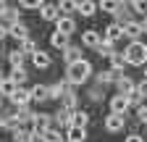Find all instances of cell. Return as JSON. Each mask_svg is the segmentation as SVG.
I'll return each instance as SVG.
<instances>
[{
    "label": "cell",
    "mask_w": 147,
    "mask_h": 142,
    "mask_svg": "<svg viewBox=\"0 0 147 142\" xmlns=\"http://www.w3.org/2000/svg\"><path fill=\"white\" fill-rule=\"evenodd\" d=\"M89 74H92V66H89V61L76 58V61H71V63H68L66 79H68V84H84V82L89 79Z\"/></svg>",
    "instance_id": "obj_1"
},
{
    "label": "cell",
    "mask_w": 147,
    "mask_h": 142,
    "mask_svg": "<svg viewBox=\"0 0 147 142\" xmlns=\"http://www.w3.org/2000/svg\"><path fill=\"white\" fill-rule=\"evenodd\" d=\"M123 58H126L129 66H142V63H147V45H142L139 40H131V45H129L126 53H123Z\"/></svg>",
    "instance_id": "obj_2"
},
{
    "label": "cell",
    "mask_w": 147,
    "mask_h": 142,
    "mask_svg": "<svg viewBox=\"0 0 147 142\" xmlns=\"http://www.w3.org/2000/svg\"><path fill=\"white\" fill-rule=\"evenodd\" d=\"M110 111L113 113H126L129 111V95H123V92L113 95L110 97Z\"/></svg>",
    "instance_id": "obj_3"
},
{
    "label": "cell",
    "mask_w": 147,
    "mask_h": 142,
    "mask_svg": "<svg viewBox=\"0 0 147 142\" xmlns=\"http://www.w3.org/2000/svg\"><path fill=\"white\" fill-rule=\"evenodd\" d=\"M123 124H126L123 113H113V111H110V116L105 118V129H108V132H121Z\"/></svg>",
    "instance_id": "obj_4"
},
{
    "label": "cell",
    "mask_w": 147,
    "mask_h": 142,
    "mask_svg": "<svg viewBox=\"0 0 147 142\" xmlns=\"http://www.w3.org/2000/svg\"><path fill=\"white\" fill-rule=\"evenodd\" d=\"M121 32H123V37H131V40H137L139 34H142V26H139V21L129 19V21H123V24H121Z\"/></svg>",
    "instance_id": "obj_5"
},
{
    "label": "cell",
    "mask_w": 147,
    "mask_h": 142,
    "mask_svg": "<svg viewBox=\"0 0 147 142\" xmlns=\"http://www.w3.org/2000/svg\"><path fill=\"white\" fill-rule=\"evenodd\" d=\"M55 21H58V32H63V34H74L76 32V21H74L71 16H66V13H61Z\"/></svg>",
    "instance_id": "obj_6"
},
{
    "label": "cell",
    "mask_w": 147,
    "mask_h": 142,
    "mask_svg": "<svg viewBox=\"0 0 147 142\" xmlns=\"http://www.w3.org/2000/svg\"><path fill=\"white\" fill-rule=\"evenodd\" d=\"M11 100H13V105H16V108H21V105H29V103H32V100H29V90H24L21 84H18L16 90H13Z\"/></svg>",
    "instance_id": "obj_7"
},
{
    "label": "cell",
    "mask_w": 147,
    "mask_h": 142,
    "mask_svg": "<svg viewBox=\"0 0 147 142\" xmlns=\"http://www.w3.org/2000/svg\"><path fill=\"white\" fill-rule=\"evenodd\" d=\"M8 37H16V40H24V37H29V29L21 24V21H11V26H8Z\"/></svg>",
    "instance_id": "obj_8"
},
{
    "label": "cell",
    "mask_w": 147,
    "mask_h": 142,
    "mask_svg": "<svg viewBox=\"0 0 147 142\" xmlns=\"http://www.w3.org/2000/svg\"><path fill=\"white\" fill-rule=\"evenodd\" d=\"M68 139H71V142H84V139H87V126L71 124V126H68Z\"/></svg>",
    "instance_id": "obj_9"
},
{
    "label": "cell",
    "mask_w": 147,
    "mask_h": 142,
    "mask_svg": "<svg viewBox=\"0 0 147 142\" xmlns=\"http://www.w3.org/2000/svg\"><path fill=\"white\" fill-rule=\"evenodd\" d=\"M116 82V87H118V92H123V95H131V90H134V82H131V76H126V74H121L118 79H113Z\"/></svg>",
    "instance_id": "obj_10"
},
{
    "label": "cell",
    "mask_w": 147,
    "mask_h": 142,
    "mask_svg": "<svg viewBox=\"0 0 147 142\" xmlns=\"http://www.w3.org/2000/svg\"><path fill=\"white\" fill-rule=\"evenodd\" d=\"M32 61H34L37 68H50V55H47V53H42V50H34V53H32Z\"/></svg>",
    "instance_id": "obj_11"
},
{
    "label": "cell",
    "mask_w": 147,
    "mask_h": 142,
    "mask_svg": "<svg viewBox=\"0 0 147 142\" xmlns=\"http://www.w3.org/2000/svg\"><path fill=\"white\" fill-rule=\"evenodd\" d=\"M29 100H40V103H45V100H47V87H45V84H34L32 90H29Z\"/></svg>",
    "instance_id": "obj_12"
},
{
    "label": "cell",
    "mask_w": 147,
    "mask_h": 142,
    "mask_svg": "<svg viewBox=\"0 0 147 142\" xmlns=\"http://www.w3.org/2000/svg\"><path fill=\"white\" fill-rule=\"evenodd\" d=\"M16 87H18V84H16V82H13L11 76H8V79L3 76V79H0V95H3V97H11Z\"/></svg>",
    "instance_id": "obj_13"
},
{
    "label": "cell",
    "mask_w": 147,
    "mask_h": 142,
    "mask_svg": "<svg viewBox=\"0 0 147 142\" xmlns=\"http://www.w3.org/2000/svg\"><path fill=\"white\" fill-rule=\"evenodd\" d=\"M97 53H100V55H105V58H108V55H113V53H116V42H113V40H108V37H105V40H100Z\"/></svg>",
    "instance_id": "obj_14"
},
{
    "label": "cell",
    "mask_w": 147,
    "mask_h": 142,
    "mask_svg": "<svg viewBox=\"0 0 147 142\" xmlns=\"http://www.w3.org/2000/svg\"><path fill=\"white\" fill-rule=\"evenodd\" d=\"M71 113H74V108H66L63 105V108L55 113V121H61V126H71Z\"/></svg>",
    "instance_id": "obj_15"
},
{
    "label": "cell",
    "mask_w": 147,
    "mask_h": 142,
    "mask_svg": "<svg viewBox=\"0 0 147 142\" xmlns=\"http://www.w3.org/2000/svg\"><path fill=\"white\" fill-rule=\"evenodd\" d=\"M50 45H53V47H61V50H63V47L68 45V34H63V32H58V29H55V34L50 37Z\"/></svg>",
    "instance_id": "obj_16"
},
{
    "label": "cell",
    "mask_w": 147,
    "mask_h": 142,
    "mask_svg": "<svg viewBox=\"0 0 147 142\" xmlns=\"http://www.w3.org/2000/svg\"><path fill=\"white\" fill-rule=\"evenodd\" d=\"M32 121H34V129H47L50 121H53V116H47V113H37V116H32Z\"/></svg>",
    "instance_id": "obj_17"
},
{
    "label": "cell",
    "mask_w": 147,
    "mask_h": 142,
    "mask_svg": "<svg viewBox=\"0 0 147 142\" xmlns=\"http://www.w3.org/2000/svg\"><path fill=\"white\" fill-rule=\"evenodd\" d=\"M40 8H42V19H45V21H55V19H58V5H47V3H42Z\"/></svg>",
    "instance_id": "obj_18"
},
{
    "label": "cell",
    "mask_w": 147,
    "mask_h": 142,
    "mask_svg": "<svg viewBox=\"0 0 147 142\" xmlns=\"http://www.w3.org/2000/svg\"><path fill=\"white\" fill-rule=\"evenodd\" d=\"M82 42H84L87 47H97V45H100V34L89 29V32H84V37H82Z\"/></svg>",
    "instance_id": "obj_19"
},
{
    "label": "cell",
    "mask_w": 147,
    "mask_h": 142,
    "mask_svg": "<svg viewBox=\"0 0 147 142\" xmlns=\"http://www.w3.org/2000/svg\"><path fill=\"white\" fill-rule=\"evenodd\" d=\"M79 55H82V47H71V45H66V47H63V61H66V63L76 61Z\"/></svg>",
    "instance_id": "obj_20"
},
{
    "label": "cell",
    "mask_w": 147,
    "mask_h": 142,
    "mask_svg": "<svg viewBox=\"0 0 147 142\" xmlns=\"http://www.w3.org/2000/svg\"><path fill=\"white\" fill-rule=\"evenodd\" d=\"M108 58H110V68H113V71H123L126 58L121 55V53H113V55H108Z\"/></svg>",
    "instance_id": "obj_21"
},
{
    "label": "cell",
    "mask_w": 147,
    "mask_h": 142,
    "mask_svg": "<svg viewBox=\"0 0 147 142\" xmlns=\"http://www.w3.org/2000/svg\"><path fill=\"white\" fill-rule=\"evenodd\" d=\"M71 124L87 126V124H89V113H87V111H74V113H71Z\"/></svg>",
    "instance_id": "obj_22"
},
{
    "label": "cell",
    "mask_w": 147,
    "mask_h": 142,
    "mask_svg": "<svg viewBox=\"0 0 147 142\" xmlns=\"http://www.w3.org/2000/svg\"><path fill=\"white\" fill-rule=\"evenodd\" d=\"M95 3H92V0H82V3H76V11L82 13V16H92V13H95Z\"/></svg>",
    "instance_id": "obj_23"
},
{
    "label": "cell",
    "mask_w": 147,
    "mask_h": 142,
    "mask_svg": "<svg viewBox=\"0 0 147 142\" xmlns=\"http://www.w3.org/2000/svg\"><path fill=\"white\" fill-rule=\"evenodd\" d=\"M18 42H21V45H18V50H21L24 55H32V53L37 50V45H34V40H32V37H24V40H18Z\"/></svg>",
    "instance_id": "obj_24"
},
{
    "label": "cell",
    "mask_w": 147,
    "mask_h": 142,
    "mask_svg": "<svg viewBox=\"0 0 147 142\" xmlns=\"http://www.w3.org/2000/svg\"><path fill=\"white\" fill-rule=\"evenodd\" d=\"M105 37H108V40H113V42H116V40H121V37H123L121 24H110V26L105 29Z\"/></svg>",
    "instance_id": "obj_25"
},
{
    "label": "cell",
    "mask_w": 147,
    "mask_h": 142,
    "mask_svg": "<svg viewBox=\"0 0 147 142\" xmlns=\"http://www.w3.org/2000/svg\"><path fill=\"white\" fill-rule=\"evenodd\" d=\"M11 79H13L16 84H24V82H26V71H24V66H13V68H11Z\"/></svg>",
    "instance_id": "obj_26"
},
{
    "label": "cell",
    "mask_w": 147,
    "mask_h": 142,
    "mask_svg": "<svg viewBox=\"0 0 147 142\" xmlns=\"http://www.w3.org/2000/svg\"><path fill=\"white\" fill-rule=\"evenodd\" d=\"M42 142H63V137H61V132H55V129H42Z\"/></svg>",
    "instance_id": "obj_27"
},
{
    "label": "cell",
    "mask_w": 147,
    "mask_h": 142,
    "mask_svg": "<svg viewBox=\"0 0 147 142\" xmlns=\"http://www.w3.org/2000/svg\"><path fill=\"white\" fill-rule=\"evenodd\" d=\"M74 11H76V0H61V3H58V13L71 16Z\"/></svg>",
    "instance_id": "obj_28"
},
{
    "label": "cell",
    "mask_w": 147,
    "mask_h": 142,
    "mask_svg": "<svg viewBox=\"0 0 147 142\" xmlns=\"http://www.w3.org/2000/svg\"><path fill=\"white\" fill-rule=\"evenodd\" d=\"M121 3H118V0H100V8L105 11V13H113L116 8H118Z\"/></svg>",
    "instance_id": "obj_29"
},
{
    "label": "cell",
    "mask_w": 147,
    "mask_h": 142,
    "mask_svg": "<svg viewBox=\"0 0 147 142\" xmlns=\"http://www.w3.org/2000/svg\"><path fill=\"white\" fill-rule=\"evenodd\" d=\"M8 61H11V66H24V53L21 50H13L11 55H8Z\"/></svg>",
    "instance_id": "obj_30"
},
{
    "label": "cell",
    "mask_w": 147,
    "mask_h": 142,
    "mask_svg": "<svg viewBox=\"0 0 147 142\" xmlns=\"http://www.w3.org/2000/svg\"><path fill=\"white\" fill-rule=\"evenodd\" d=\"M131 8H134L139 16H147V0H131Z\"/></svg>",
    "instance_id": "obj_31"
},
{
    "label": "cell",
    "mask_w": 147,
    "mask_h": 142,
    "mask_svg": "<svg viewBox=\"0 0 147 142\" xmlns=\"http://www.w3.org/2000/svg\"><path fill=\"white\" fill-rule=\"evenodd\" d=\"M97 82L105 87V84H110V82H113V71H100V74H97Z\"/></svg>",
    "instance_id": "obj_32"
},
{
    "label": "cell",
    "mask_w": 147,
    "mask_h": 142,
    "mask_svg": "<svg viewBox=\"0 0 147 142\" xmlns=\"http://www.w3.org/2000/svg\"><path fill=\"white\" fill-rule=\"evenodd\" d=\"M26 139H29V134H26L21 126H16V129H13V142H26Z\"/></svg>",
    "instance_id": "obj_33"
},
{
    "label": "cell",
    "mask_w": 147,
    "mask_h": 142,
    "mask_svg": "<svg viewBox=\"0 0 147 142\" xmlns=\"http://www.w3.org/2000/svg\"><path fill=\"white\" fill-rule=\"evenodd\" d=\"M0 16H5V21H18V11L16 8H5Z\"/></svg>",
    "instance_id": "obj_34"
},
{
    "label": "cell",
    "mask_w": 147,
    "mask_h": 142,
    "mask_svg": "<svg viewBox=\"0 0 147 142\" xmlns=\"http://www.w3.org/2000/svg\"><path fill=\"white\" fill-rule=\"evenodd\" d=\"M137 118H139L142 124H147V105H142V103L137 105Z\"/></svg>",
    "instance_id": "obj_35"
},
{
    "label": "cell",
    "mask_w": 147,
    "mask_h": 142,
    "mask_svg": "<svg viewBox=\"0 0 147 142\" xmlns=\"http://www.w3.org/2000/svg\"><path fill=\"white\" fill-rule=\"evenodd\" d=\"M42 3H45V0H21V5H24V8H40Z\"/></svg>",
    "instance_id": "obj_36"
},
{
    "label": "cell",
    "mask_w": 147,
    "mask_h": 142,
    "mask_svg": "<svg viewBox=\"0 0 147 142\" xmlns=\"http://www.w3.org/2000/svg\"><path fill=\"white\" fill-rule=\"evenodd\" d=\"M126 142H144V139H142L139 134H129V137H126Z\"/></svg>",
    "instance_id": "obj_37"
},
{
    "label": "cell",
    "mask_w": 147,
    "mask_h": 142,
    "mask_svg": "<svg viewBox=\"0 0 147 142\" xmlns=\"http://www.w3.org/2000/svg\"><path fill=\"white\" fill-rule=\"evenodd\" d=\"M5 37H8V26L0 24V40H5Z\"/></svg>",
    "instance_id": "obj_38"
},
{
    "label": "cell",
    "mask_w": 147,
    "mask_h": 142,
    "mask_svg": "<svg viewBox=\"0 0 147 142\" xmlns=\"http://www.w3.org/2000/svg\"><path fill=\"white\" fill-rule=\"evenodd\" d=\"M139 26H142V32H147V16H144V21H142Z\"/></svg>",
    "instance_id": "obj_39"
},
{
    "label": "cell",
    "mask_w": 147,
    "mask_h": 142,
    "mask_svg": "<svg viewBox=\"0 0 147 142\" xmlns=\"http://www.w3.org/2000/svg\"><path fill=\"white\" fill-rule=\"evenodd\" d=\"M5 8H8V5H5V0H0V13H3Z\"/></svg>",
    "instance_id": "obj_40"
},
{
    "label": "cell",
    "mask_w": 147,
    "mask_h": 142,
    "mask_svg": "<svg viewBox=\"0 0 147 142\" xmlns=\"http://www.w3.org/2000/svg\"><path fill=\"white\" fill-rule=\"evenodd\" d=\"M142 66H144V79H147V63H142Z\"/></svg>",
    "instance_id": "obj_41"
},
{
    "label": "cell",
    "mask_w": 147,
    "mask_h": 142,
    "mask_svg": "<svg viewBox=\"0 0 147 142\" xmlns=\"http://www.w3.org/2000/svg\"><path fill=\"white\" fill-rule=\"evenodd\" d=\"M118 3H131V0H118Z\"/></svg>",
    "instance_id": "obj_42"
},
{
    "label": "cell",
    "mask_w": 147,
    "mask_h": 142,
    "mask_svg": "<svg viewBox=\"0 0 147 142\" xmlns=\"http://www.w3.org/2000/svg\"><path fill=\"white\" fill-rule=\"evenodd\" d=\"M0 108H3V100H0Z\"/></svg>",
    "instance_id": "obj_43"
},
{
    "label": "cell",
    "mask_w": 147,
    "mask_h": 142,
    "mask_svg": "<svg viewBox=\"0 0 147 142\" xmlns=\"http://www.w3.org/2000/svg\"><path fill=\"white\" fill-rule=\"evenodd\" d=\"M0 79H3V74H0Z\"/></svg>",
    "instance_id": "obj_44"
},
{
    "label": "cell",
    "mask_w": 147,
    "mask_h": 142,
    "mask_svg": "<svg viewBox=\"0 0 147 142\" xmlns=\"http://www.w3.org/2000/svg\"><path fill=\"white\" fill-rule=\"evenodd\" d=\"M68 142H71V139H68Z\"/></svg>",
    "instance_id": "obj_45"
}]
</instances>
